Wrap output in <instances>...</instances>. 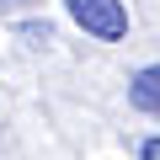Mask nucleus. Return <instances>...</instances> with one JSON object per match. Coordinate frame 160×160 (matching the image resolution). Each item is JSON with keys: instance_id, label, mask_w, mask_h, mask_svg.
<instances>
[{"instance_id": "nucleus-1", "label": "nucleus", "mask_w": 160, "mask_h": 160, "mask_svg": "<svg viewBox=\"0 0 160 160\" xmlns=\"http://www.w3.org/2000/svg\"><path fill=\"white\" fill-rule=\"evenodd\" d=\"M64 11H69V22L80 32L96 38V43H123L128 38V6L123 0H64Z\"/></svg>"}, {"instance_id": "nucleus-2", "label": "nucleus", "mask_w": 160, "mask_h": 160, "mask_svg": "<svg viewBox=\"0 0 160 160\" xmlns=\"http://www.w3.org/2000/svg\"><path fill=\"white\" fill-rule=\"evenodd\" d=\"M128 102L149 118H160V64H144L133 80H128Z\"/></svg>"}, {"instance_id": "nucleus-3", "label": "nucleus", "mask_w": 160, "mask_h": 160, "mask_svg": "<svg viewBox=\"0 0 160 160\" xmlns=\"http://www.w3.org/2000/svg\"><path fill=\"white\" fill-rule=\"evenodd\" d=\"M139 160H160V133H149V139L139 144Z\"/></svg>"}, {"instance_id": "nucleus-4", "label": "nucleus", "mask_w": 160, "mask_h": 160, "mask_svg": "<svg viewBox=\"0 0 160 160\" xmlns=\"http://www.w3.org/2000/svg\"><path fill=\"white\" fill-rule=\"evenodd\" d=\"M0 6H27V0H0Z\"/></svg>"}]
</instances>
